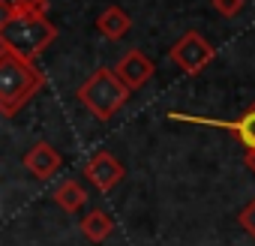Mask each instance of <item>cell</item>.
I'll return each mask as SVG.
<instances>
[{
	"label": "cell",
	"instance_id": "1",
	"mask_svg": "<svg viewBox=\"0 0 255 246\" xmlns=\"http://www.w3.org/2000/svg\"><path fill=\"white\" fill-rule=\"evenodd\" d=\"M42 84L45 78L33 66V60L0 45V108H3V117H15L42 90Z\"/></svg>",
	"mask_w": 255,
	"mask_h": 246
},
{
	"label": "cell",
	"instance_id": "2",
	"mask_svg": "<svg viewBox=\"0 0 255 246\" xmlns=\"http://www.w3.org/2000/svg\"><path fill=\"white\" fill-rule=\"evenodd\" d=\"M129 87H126L120 78H117V72L114 69H108V66H99L93 75H87V81L75 90V96H78V102L96 117V120H111L123 105H126V99H129Z\"/></svg>",
	"mask_w": 255,
	"mask_h": 246
},
{
	"label": "cell",
	"instance_id": "3",
	"mask_svg": "<svg viewBox=\"0 0 255 246\" xmlns=\"http://www.w3.org/2000/svg\"><path fill=\"white\" fill-rule=\"evenodd\" d=\"M54 39H57V27L45 15H36V18H12V21L0 24V45L12 48L15 54H21L27 60L39 57Z\"/></svg>",
	"mask_w": 255,
	"mask_h": 246
},
{
	"label": "cell",
	"instance_id": "4",
	"mask_svg": "<svg viewBox=\"0 0 255 246\" xmlns=\"http://www.w3.org/2000/svg\"><path fill=\"white\" fill-rule=\"evenodd\" d=\"M168 120H180V123H195V126L225 129V132L243 147V153H255V102H252L249 108H243V114H240L237 120H213V117L183 114V111H168Z\"/></svg>",
	"mask_w": 255,
	"mask_h": 246
},
{
	"label": "cell",
	"instance_id": "5",
	"mask_svg": "<svg viewBox=\"0 0 255 246\" xmlns=\"http://www.w3.org/2000/svg\"><path fill=\"white\" fill-rule=\"evenodd\" d=\"M168 57H171V60L177 63V69H183L186 75H198V72H204V69L213 63L216 48H213L198 30H186V33L171 45Z\"/></svg>",
	"mask_w": 255,
	"mask_h": 246
},
{
	"label": "cell",
	"instance_id": "6",
	"mask_svg": "<svg viewBox=\"0 0 255 246\" xmlns=\"http://www.w3.org/2000/svg\"><path fill=\"white\" fill-rule=\"evenodd\" d=\"M81 174H84V180H90V186H93L96 192H111V189L120 186V180L126 177V168H123V162H120L114 153L96 150V153L84 162Z\"/></svg>",
	"mask_w": 255,
	"mask_h": 246
},
{
	"label": "cell",
	"instance_id": "7",
	"mask_svg": "<svg viewBox=\"0 0 255 246\" xmlns=\"http://www.w3.org/2000/svg\"><path fill=\"white\" fill-rule=\"evenodd\" d=\"M114 72H117V78L129 87V90H138V87H144L150 78H153V72H156V63L141 51V48H129L117 63H114Z\"/></svg>",
	"mask_w": 255,
	"mask_h": 246
},
{
	"label": "cell",
	"instance_id": "8",
	"mask_svg": "<svg viewBox=\"0 0 255 246\" xmlns=\"http://www.w3.org/2000/svg\"><path fill=\"white\" fill-rule=\"evenodd\" d=\"M24 168L36 177V180H51L60 168H63V156H60V150L54 147V144H48V141H36L27 153H24Z\"/></svg>",
	"mask_w": 255,
	"mask_h": 246
},
{
	"label": "cell",
	"instance_id": "9",
	"mask_svg": "<svg viewBox=\"0 0 255 246\" xmlns=\"http://www.w3.org/2000/svg\"><path fill=\"white\" fill-rule=\"evenodd\" d=\"M96 30L105 39L117 42V39H123L126 33L132 30V18H129V12H126L123 6H105L99 12V18H96Z\"/></svg>",
	"mask_w": 255,
	"mask_h": 246
},
{
	"label": "cell",
	"instance_id": "10",
	"mask_svg": "<svg viewBox=\"0 0 255 246\" xmlns=\"http://www.w3.org/2000/svg\"><path fill=\"white\" fill-rule=\"evenodd\" d=\"M81 234L90 240V243H105L111 234H114V219L102 210V207H93L81 216Z\"/></svg>",
	"mask_w": 255,
	"mask_h": 246
},
{
	"label": "cell",
	"instance_id": "11",
	"mask_svg": "<svg viewBox=\"0 0 255 246\" xmlns=\"http://www.w3.org/2000/svg\"><path fill=\"white\" fill-rule=\"evenodd\" d=\"M51 201L63 210V213H78V210H84V204H87V189L78 183V180H63L54 192H51Z\"/></svg>",
	"mask_w": 255,
	"mask_h": 246
},
{
	"label": "cell",
	"instance_id": "12",
	"mask_svg": "<svg viewBox=\"0 0 255 246\" xmlns=\"http://www.w3.org/2000/svg\"><path fill=\"white\" fill-rule=\"evenodd\" d=\"M237 222H240V228L255 240V198H249V204L237 213Z\"/></svg>",
	"mask_w": 255,
	"mask_h": 246
},
{
	"label": "cell",
	"instance_id": "13",
	"mask_svg": "<svg viewBox=\"0 0 255 246\" xmlns=\"http://www.w3.org/2000/svg\"><path fill=\"white\" fill-rule=\"evenodd\" d=\"M210 3H213V9L222 18H234V15H240V9H243L246 0H210Z\"/></svg>",
	"mask_w": 255,
	"mask_h": 246
},
{
	"label": "cell",
	"instance_id": "14",
	"mask_svg": "<svg viewBox=\"0 0 255 246\" xmlns=\"http://www.w3.org/2000/svg\"><path fill=\"white\" fill-rule=\"evenodd\" d=\"M243 162H246V168L255 174V153H243Z\"/></svg>",
	"mask_w": 255,
	"mask_h": 246
}]
</instances>
